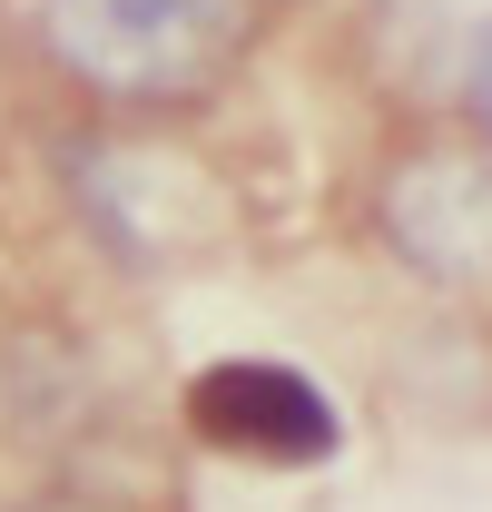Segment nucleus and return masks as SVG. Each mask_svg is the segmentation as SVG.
<instances>
[{"label":"nucleus","instance_id":"1","mask_svg":"<svg viewBox=\"0 0 492 512\" xmlns=\"http://www.w3.org/2000/svg\"><path fill=\"white\" fill-rule=\"evenodd\" d=\"M40 40L99 99H197L237 50V0H40Z\"/></svg>","mask_w":492,"mask_h":512},{"label":"nucleus","instance_id":"2","mask_svg":"<svg viewBox=\"0 0 492 512\" xmlns=\"http://www.w3.org/2000/svg\"><path fill=\"white\" fill-rule=\"evenodd\" d=\"M187 434L207 453H237V463H266V473H315L345 453V414L335 394L276 355H227L187 384Z\"/></svg>","mask_w":492,"mask_h":512},{"label":"nucleus","instance_id":"3","mask_svg":"<svg viewBox=\"0 0 492 512\" xmlns=\"http://www.w3.org/2000/svg\"><path fill=\"white\" fill-rule=\"evenodd\" d=\"M394 237L414 266L433 276H492V168L483 158H463V148H443V158H414L404 178H394Z\"/></svg>","mask_w":492,"mask_h":512},{"label":"nucleus","instance_id":"4","mask_svg":"<svg viewBox=\"0 0 492 512\" xmlns=\"http://www.w3.org/2000/svg\"><path fill=\"white\" fill-rule=\"evenodd\" d=\"M463 89H473V119H483V138H492V30L473 40V79H463Z\"/></svg>","mask_w":492,"mask_h":512}]
</instances>
